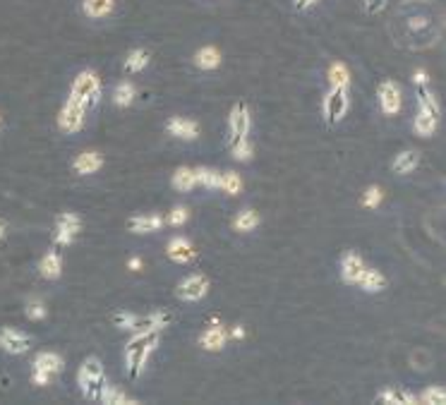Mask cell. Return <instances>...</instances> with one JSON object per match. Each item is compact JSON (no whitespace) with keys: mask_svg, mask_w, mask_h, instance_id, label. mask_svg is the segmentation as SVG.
I'll use <instances>...</instances> for the list:
<instances>
[{"mask_svg":"<svg viewBox=\"0 0 446 405\" xmlns=\"http://www.w3.org/2000/svg\"><path fill=\"white\" fill-rule=\"evenodd\" d=\"M394 34L403 48H429L442 37V12L432 0H403L396 8Z\"/></svg>","mask_w":446,"mask_h":405,"instance_id":"6da1fadb","label":"cell"},{"mask_svg":"<svg viewBox=\"0 0 446 405\" xmlns=\"http://www.w3.org/2000/svg\"><path fill=\"white\" fill-rule=\"evenodd\" d=\"M99 403H106V405H137L139 401H137V398H132V396H128L123 388L108 384V386L103 388L101 401H99Z\"/></svg>","mask_w":446,"mask_h":405,"instance_id":"836d02e7","label":"cell"},{"mask_svg":"<svg viewBox=\"0 0 446 405\" xmlns=\"http://www.w3.org/2000/svg\"><path fill=\"white\" fill-rule=\"evenodd\" d=\"M5 237H8V221L0 219V242H3Z\"/></svg>","mask_w":446,"mask_h":405,"instance_id":"c3c4849f","label":"cell"},{"mask_svg":"<svg viewBox=\"0 0 446 405\" xmlns=\"http://www.w3.org/2000/svg\"><path fill=\"white\" fill-rule=\"evenodd\" d=\"M32 348V336L19 328L12 326H0V350L8 353V355H24V353Z\"/></svg>","mask_w":446,"mask_h":405,"instance_id":"8fae6325","label":"cell"},{"mask_svg":"<svg viewBox=\"0 0 446 405\" xmlns=\"http://www.w3.org/2000/svg\"><path fill=\"white\" fill-rule=\"evenodd\" d=\"M228 336L235 338V341H243V338H245V328H243V326H233V328L228 331Z\"/></svg>","mask_w":446,"mask_h":405,"instance_id":"bcb514c9","label":"cell"},{"mask_svg":"<svg viewBox=\"0 0 446 405\" xmlns=\"http://www.w3.org/2000/svg\"><path fill=\"white\" fill-rule=\"evenodd\" d=\"M418 166H420V151H415V149L398 151V154L394 156V161H391V170H394L396 175H401V178L415 173Z\"/></svg>","mask_w":446,"mask_h":405,"instance_id":"44dd1931","label":"cell"},{"mask_svg":"<svg viewBox=\"0 0 446 405\" xmlns=\"http://www.w3.org/2000/svg\"><path fill=\"white\" fill-rule=\"evenodd\" d=\"M413 84H429V77H427V72H425L423 68H418L413 72Z\"/></svg>","mask_w":446,"mask_h":405,"instance_id":"f6af8a7d","label":"cell"},{"mask_svg":"<svg viewBox=\"0 0 446 405\" xmlns=\"http://www.w3.org/2000/svg\"><path fill=\"white\" fill-rule=\"evenodd\" d=\"M24 315H27V319H32V322H43V319L48 317L46 302H43L41 297H32V300H27V305H24Z\"/></svg>","mask_w":446,"mask_h":405,"instance_id":"8d00e7d4","label":"cell"},{"mask_svg":"<svg viewBox=\"0 0 446 405\" xmlns=\"http://www.w3.org/2000/svg\"><path fill=\"white\" fill-rule=\"evenodd\" d=\"M161 346V331H137L125 346V367L130 379H137L147 367L152 353Z\"/></svg>","mask_w":446,"mask_h":405,"instance_id":"7a4b0ae2","label":"cell"},{"mask_svg":"<svg viewBox=\"0 0 446 405\" xmlns=\"http://www.w3.org/2000/svg\"><path fill=\"white\" fill-rule=\"evenodd\" d=\"M163 221H166V226H170V228H183L190 221V209H187V206H183V204H175L173 209L166 214V219H163Z\"/></svg>","mask_w":446,"mask_h":405,"instance_id":"f35d334b","label":"cell"},{"mask_svg":"<svg viewBox=\"0 0 446 405\" xmlns=\"http://www.w3.org/2000/svg\"><path fill=\"white\" fill-rule=\"evenodd\" d=\"M29 379H32V384L37 388H43V386H48V384L53 382V377L48 372H41V369H29Z\"/></svg>","mask_w":446,"mask_h":405,"instance_id":"b9f144b4","label":"cell"},{"mask_svg":"<svg viewBox=\"0 0 446 405\" xmlns=\"http://www.w3.org/2000/svg\"><path fill=\"white\" fill-rule=\"evenodd\" d=\"M250 130H252V110L245 101H238L228 113V141L233 144L238 139H245L250 137Z\"/></svg>","mask_w":446,"mask_h":405,"instance_id":"9c48e42d","label":"cell"},{"mask_svg":"<svg viewBox=\"0 0 446 405\" xmlns=\"http://www.w3.org/2000/svg\"><path fill=\"white\" fill-rule=\"evenodd\" d=\"M194 178H197V185L207 187V190L221 187V173L212 166H194Z\"/></svg>","mask_w":446,"mask_h":405,"instance_id":"d6a6232c","label":"cell"},{"mask_svg":"<svg viewBox=\"0 0 446 405\" xmlns=\"http://www.w3.org/2000/svg\"><path fill=\"white\" fill-rule=\"evenodd\" d=\"M134 319H137V315H134V312H118V315L113 317V324L120 328V331H132V328H134Z\"/></svg>","mask_w":446,"mask_h":405,"instance_id":"60d3db41","label":"cell"},{"mask_svg":"<svg viewBox=\"0 0 446 405\" xmlns=\"http://www.w3.org/2000/svg\"><path fill=\"white\" fill-rule=\"evenodd\" d=\"M128 269H130V271H139V269H142V259H139V257H130Z\"/></svg>","mask_w":446,"mask_h":405,"instance_id":"7dc6e473","label":"cell"},{"mask_svg":"<svg viewBox=\"0 0 446 405\" xmlns=\"http://www.w3.org/2000/svg\"><path fill=\"white\" fill-rule=\"evenodd\" d=\"M170 187L175 192H192L197 187V178H194L192 166H180V168H175V173L170 175Z\"/></svg>","mask_w":446,"mask_h":405,"instance_id":"4316f807","label":"cell"},{"mask_svg":"<svg viewBox=\"0 0 446 405\" xmlns=\"http://www.w3.org/2000/svg\"><path fill=\"white\" fill-rule=\"evenodd\" d=\"M103 168V156L99 154L97 149H87V151H79L77 156L72 159V173L74 175H94Z\"/></svg>","mask_w":446,"mask_h":405,"instance_id":"ac0fdd59","label":"cell"},{"mask_svg":"<svg viewBox=\"0 0 446 405\" xmlns=\"http://www.w3.org/2000/svg\"><path fill=\"white\" fill-rule=\"evenodd\" d=\"M230 156H233L235 161H240V164H247V161L254 159V144L250 137H245V139H238L230 144Z\"/></svg>","mask_w":446,"mask_h":405,"instance_id":"d590c367","label":"cell"},{"mask_svg":"<svg viewBox=\"0 0 446 405\" xmlns=\"http://www.w3.org/2000/svg\"><path fill=\"white\" fill-rule=\"evenodd\" d=\"M374 403L379 405H418V396L401 386H391V388H382L374 398Z\"/></svg>","mask_w":446,"mask_h":405,"instance_id":"ffe728a7","label":"cell"},{"mask_svg":"<svg viewBox=\"0 0 446 405\" xmlns=\"http://www.w3.org/2000/svg\"><path fill=\"white\" fill-rule=\"evenodd\" d=\"M84 228V221L77 211H60L53 224V245L56 247H70L79 237Z\"/></svg>","mask_w":446,"mask_h":405,"instance_id":"8992f818","label":"cell"},{"mask_svg":"<svg viewBox=\"0 0 446 405\" xmlns=\"http://www.w3.org/2000/svg\"><path fill=\"white\" fill-rule=\"evenodd\" d=\"M149 63H152V53L142 46H137V48H130L128 55L123 58V70L128 75H139L142 70H147Z\"/></svg>","mask_w":446,"mask_h":405,"instance_id":"603a6c76","label":"cell"},{"mask_svg":"<svg viewBox=\"0 0 446 405\" xmlns=\"http://www.w3.org/2000/svg\"><path fill=\"white\" fill-rule=\"evenodd\" d=\"M166 257L173 264H190V261L197 257V250H194L192 240L185 235H173L166 242Z\"/></svg>","mask_w":446,"mask_h":405,"instance_id":"9a60e30c","label":"cell"},{"mask_svg":"<svg viewBox=\"0 0 446 405\" xmlns=\"http://www.w3.org/2000/svg\"><path fill=\"white\" fill-rule=\"evenodd\" d=\"M209 290H212V283H209V278L204 273H190V276H185L178 283L175 297L180 302H199L209 295Z\"/></svg>","mask_w":446,"mask_h":405,"instance_id":"ba28073f","label":"cell"},{"mask_svg":"<svg viewBox=\"0 0 446 405\" xmlns=\"http://www.w3.org/2000/svg\"><path fill=\"white\" fill-rule=\"evenodd\" d=\"M259 224H262V219H259L257 211H254V209H243V211H238V216L233 219V230L252 233V230H257Z\"/></svg>","mask_w":446,"mask_h":405,"instance_id":"1f68e13d","label":"cell"},{"mask_svg":"<svg viewBox=\"0 0 446 405\" xmlns=\"http://www.w3.org/2000/svg\"><path fill=\"white\" fill-rule=\"evenodd\" d=\"M63 269H65V259H63V252L60 247L53 245L51 250H46V255L39 259V276L43 281H58L63 276Z\"/></svg>","mask_w":446,"mask_h":405,"instance_id":"2e32d148","label":"cell"},{"mask_svg":"<svg viewBox=\"0 0 446 405\" xmlns=\"http://www.w3.org/2000/svg\"><path fill=\"white\" fill-rule=\"evenodd\" d=\"M77 386H79V393H82L87 401H92V403L101 401V393H103V388L108 386V379H106V372H103V362L99 360L97 355L84 357L82 364H79Z\"/></svg>","mask_w":446,"mask_h":405,"instance_id":"3957f363","label":"cell"},{"mask_svg":"<svg viewBox=\"0 0 446 405\" xmlns=\"http://www.w3.org/2000/svg\"><path fill=\"white\" fill-rule=\"evenodd\" d=\"M170 315L168 312H149V315H144V317H139L134 319V328H132V333H137V331H163L166 326H170Z\"/></svg>","mask_w":446,"mask_h":405,"instance_id":"7402d4cb","label":"cell"},{"mask_svg":"<svg viewBox=\"0 0 446 405\" xmlns=\"http://www.w3.org/2000/svg\"><path fill=\"white\" fill-rule=\"evenodd\" d=\"M219 190H221L225 197H238L240 192H243V178H240V173H235V170H223L221 187H219Z\"/></svg>","mask_w":446,"mask_h":405,"instance_id":"e575fe53","label":"cell"},{"mask_svg":"<svg viewBox=\"0 0 446 405\" xmlns=\"http://www.w3.org/2000/svg\"><path fill=\"white\" fill-rule=\"evenodd\" d=\"M0 128H3V118H0Z\"/></svg>","mask_w":446,"mask_h":405,"instance_id":"681fc988","label":"cell"},{"mask_svg":"<svg viewBox=\"0 0 446 405\" xmlns=\"http://www.w3.org/2000/svg\"><path fill=\"white\" fill-rule=\"evenodd\" d=\"M87 113L89 108L82 103L79 99H74V96H65V103L60 106L58 110V128L60 132L65 135H77L79 130H84V125H87Z\"/></svg>","mask_w":446,"mask_h":405,"instance_id":"5b68a950","label":"cell"},{"mask_svg":"<svg viewBox=\"0 0 446 405\" xmlns=\"http://www.w3.org/2000/svg\"><path fill=\"white\" fill-rule=\"evenodd\" d=\"M415 101H418V108L425 110V113L434 115V118L442 115V103H439V99L432 94L429 84H415Z\"/></svg>","mask_w":446,"mask_h":405,"instance_id":"cb8c5ba5","label":"cell"},{"mask_svg":"<svg viewBox=\"0 0 446 405\" xmlns=\"http://www.w3.org/2000/svg\"><path fill=\"white\" fill-rule=\"evenodd\" d=\"M437 128H439V118H434V115H429L418 108V113H415V118H413V132L418 137H432L437 132Z\"/></svg>","mask_w":446,"mask_h":405,"instance_id":"4dcf8cb0","label":"cell"},{"mask_svg":"<svg viewBox=\"0 0 446 405\" xmlns=\"http://www.w3.org/2000/svg\"><path fill=\"white\" fill-rule=\"evenodd\" d=\"M111 99L118 108H130V106L134 103V99H137V87H134V82H130V79H123V82H118L113 87Z\"/></svg>","mask_w":446,"mask_h":405,"instance_id":"83f0119b","label":"cell"},{"mask_svg":"<svg viewBox=\"0 0 446 405\" xmlns=\"http://www.w3.org/2000/svg\"><path fill=\"white\" fill-rule=\"evenodd\" d=\"M350 108V89H341V87H329L327 94L322 99V115L327 125H338L345 118Z\"/></svg>","mask_w":446,"mask_h":405,"instance_id":"52a82bcc","label":"cell"},{"mask_svg":"<svg viewBox=\"0 0 446 405\" xmlns=\"http://www.w3.org/2000/svg\"><path fill=\"white\" fill-rule=\"evenodd\" d=\"M115 0H82V12L89 19H106L108 14H113Z\"/></svg>","mask_w":446,"mask_h":405,"instance_id":"f546056e","label":"cell"},{"mask_svg":"<svg viewBox=\"0 0 446 405\" xmlns=\"http://www.w3.org/2000/svg\"><path fill=\"white\" fill-rule=\"evenodd\" d=\"M365 266H367V261H365V257L360 255V252L355 250H345L343 255L338 257V276L341 281L345 283V286H355L360 278V273L365 271Z\"/></svg>","mask_w":446,"mask_h":405,"instance_id":"7c38bea8","label":"cell"},{"mask_svg":"<svg viewBox=\"0 0 446 405\" xmlns=\"http://www.w3.org/2000/svg\"><path fill=\"white\" fill-rule=\"evenodd\" d=\"M377 103L382 108L384 115H398L401 108H403V91H401V84L394 82V79H384L382 84L377 87Z\"/></svg>","mask_w":446,"mask_h":405,"instance_id":"30bf717a","label":"cell"},{"mask_svg":"<svg viewBox=\"0 0 446 405\" xmlns=\"http://www.w3.org/2000/svg\"><path fill=\"white\" fill-rule=\"evenodd\" d=\"M355 286H358L363 293H367V295H377V293L387 290L389 281L379 269H374V266H365V271L360 273V278H358Z\"/></svg>","mask_w":446,"mask_h":405,"instance_id":"d6986e66","label":"cell"},{"mask_svg":"<svg viewBox=\"0 0 446 405\" xmlns=\"http://www.w3.org/2000/svg\"><path fill=\"white\" fill-rule=\"evenodd\" d=\"M63 355L56 350H41V353H37L34 355V360H32V367L34 369H41V372H48L51 377H56V374L63 369Z\"/></svg>","mask_w":446,"mask_h":405,"instance_id":"484cf974","label":"cell"},{"mask_svg":"<svg viewBox=\"0 0 446 405\" xmlns=\"http://www.w3.org/2000/svg\"><path fill=\"white\" fill-rule=\"evenodd\" d=\"M228 328L221 322H212L199 336V348L207 353H221L228 346Z\"/></svg>","mask_w":446,"mask_h":405,"instance_id":"4fadbf2b","label":"cell"},{"mask_svg":"<svg viewBox=\"0 0 446 405\" xmlns=\"http://www.w3.org/2000/svg\"><path fill=\"white\" fill-rule=\"evenodd\" d=\"M327 82H329V87L350 89V82H353V77H350L348 65L341 63V60H336V63L329 65V70H327Z\"/></svg>","mask_w":446,"mask_h":405,"instance_id":"f1b7e54d","label":"cell"},{"mask_svg":"<svg viewBox=\"0 0 446 405\" xmlns=\"http://www.w3.org/2000/svg\"><path fill=\"white\" fill-rule=\"evenodd\" d=\"M166 132L173 137V139L194 141L199 137V123L192 118H185V115H170L166 120Z\"/></svg>","mask_w":446,"mask_h":405,"instance_id":"5bb4252c","label":"cell"},{"mask_svg":"<svg viewBox=\"0 0 446 405\" xmlns=\"http://www.w3.org/2000/svg\"><path fill=\"white\" fill-rule=\"evenodd\" d=\"M317 3H319V0H293V5H295V10H298V12H307V10L314 8Z\"/></svg>","mask_w":446,"mask_h":405,"instance_id":"ee69618b","label":"cell"},{"mask_svg":"<svg viewBox=\"0 0 446 405\" xmlns=\"http://www.w3.org/2000/svg\"><path fill=\"white\" fill-rule=\"evenodd\" d=\"M194 65L204 72H214V70L221 68V50L214 43H207L194 53Z\"/></svg>","mask_w":446,"mask_h":405,"instance_id":"d4e9b609","label":"cell"},{"mask_svg":"<svg viewBox=\"0 0 446 405\" xmlns=\"http://www.w3.org/2000/svg\"><path fill=\"white\" fill-rule=\"evenodd\" d=\"M382 199H384L382 187H379V185H372V187H367V190H365V195H363V206H367V209H377V206L382 204Z\"/></svg>","mask_w":446,"mask_h":405,"instance_id":"ab89813d","label":"cell"},{"mask_svg":"<svg viewBox=\"0 0 446 405\" xmlns=\"http://www.w3.org/2000/svg\"><path fill=\"white\" fill-rule=\"evenodd\" d=\"M166 226L161 214H134L128 219V230L132 235H152Z\"/></svg>","mask_w":446,"mask_h":405,"instance_id":"e0dca14e","label":"cell"},{"mask_svg":"<svg viewBox=\"0 0 446 405\" xmlns=\"http://www.w3.org/2000/svg\"><path fill=\"white\" fill-rule=\"evenodd\" d=\"M384 8H387V0H365V10L367 12H379Z\"/></svg>","mask_w":446,"mask_h":405,"instance_id":"7bdbcfd3","label":"cell"},{"mask_svg":"<svg viewBox=\"0 0 446 405\" xmlns=\"http://www.w3.org/2000/svg\"><path fill=\"white\" fill-rule=\"evenodd\" d=\"M70 96L79 99L87 108L99 106V101H101V77H99L97 70H92V68L79 70V72L74 75L72 84H70Z\"/></svg>","mask_w":446,"mask_h":405,"instance_id":"277c9868","label":"cell"},{"mask_svg":"<svg viewBox=\"0 0 446 405\" xmlns=\"http://www.w3.org/2000/svg\"><path fill=\"white\" fill-rule=\"evenodd\" d=\"M444 405L446 403V388L444 386H427L423 393H418V405Z\"/></svg>","mask_w":446,"mask_h":405,"instance_id":"74e56055","label":"cell"}]
</instances>
